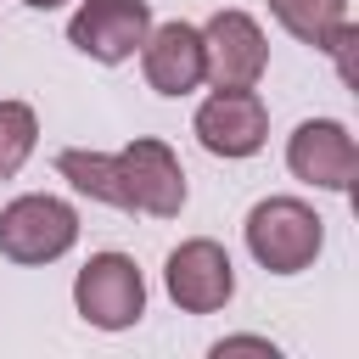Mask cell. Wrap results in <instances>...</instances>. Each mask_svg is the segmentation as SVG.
<instances>
[{
    "label": "cell",
    "mask_w": 359,
    "mask_h": 359,
    "mask_svg": "<svg viewBox=\"0 0 359 359\" xmlns=\"http://www.w3.org/2000/svg\"><path fill=\"white\" fill-rule=\"evenodd\" d=\"M241 236H247V252H252L258 269L303 275L325 247V219L303 196H264V202H252Z\"/></svg>",
    "instance_id": "obj_1"
},
{
    "label": "cell",
    "mask_w": 359,
    "mask_h": 359,
    "mask_svg": "<svg viewBox=\"0 0 359 359\" xmlns=\"http://www.w3.org/2000/svg\"><path fill=\"white\" fill-rule=\"evenodd\" d=\"M73 241H79V213L50 191H28L0 208V258L11 264H28V269L56 264L62 252H73Z\"/></svg>",
    "instance_id": "obj_2"
},
{
    "label": "cell",
    "mask_w": 359,
    "mask_h": 359,
    "mask_svg": "<svg viewBox=\"0 0 359 359\" xmlns=\"http://www.w3.org/2000/svg\"><path fill=\"white\" fill-rule=\"evenodd\" d=\"M73 309L95 331H129L146 314V280L129 252H90V264L73 275Z\"/></svg>",
    "instance_id": "obj_3"
},
{
    "label": "cell",
    "mask_w": 359,
    "mask_h": 359,
    "mask_svg": "<svg viewBox=\"0 0 359 359\" xmlns=\"http://www.w3.org/2000/svg\"><path fill=\"white\" fill-rule=\"evenodd\" d=\"M202 62H208V84L213 90H252L269 67V39L258 28L252 11H213L202 22Z\"/></svg>",
    "instance_id": "obj_4"
},
{
    "label": "cell",
    "mask_w": 359,
    "mask_h": 359,
    "mask_svg": "<svg viewBox=\"0 0 359 359\" xmlns=\"http://www.w3.org/2000/svg\"><path fill=\"white\" fill-rule=\"evenodd\" d=\"M151 34V6L146 0H79L67 17V45L101 67L129 62Z\"/></svg>",
    "instance_id": "obj_5"
},
{
    "label": "cell",
    "mask_w": 359,
    "mask_h": 359,
    "mask_svg": "<svg viewBox=\"0 0 359 359\" xmlns=\"http://www.w3.org/2000/svg\"><path fill=\"white\" fill-rule=\"evenodd\" d=\"M163 286L174 297V309L185 314H219L236 297V264L213 236H191L168 252L163 264Z\"/></svg>",
    "instance_id": "obj_6"
},
{
    "label": "cell",
    "mask_w": 359,
    "mask_h": 359,
    "mask_svg": "<svg viewBox=\"0 0 359 359\" xmlns=\"http://www.w3.org/2000/svg\"><path fill=\"white\" fill-rule=\"evenodd\" d=\"M196 140H202V151H213V157H252V151H264V140H269V107L258 101V90H213L202 107H196Z\"/></svg>",
    "instance_id": "obj_7"
},
{
    "label": "cell",
    "mask_w": 359,
    "mask_h": 359,
    "mask_svg": "<svg viewBox=\"0 0 359 359\" xmlns=\"http://www.w3.org/2000/svg\"><path fill=\"white\" fill-rule=\"evenodd\" d=\"M118 168H123L129 213L180 219V208H185V168H180V157H174L163 140H151V135H135V140L118 151Z\"/></svg>",
    "instance_id": "obj_8"
},
{
    "label": "cell",
    "mask_w": 359,
    "mask_h": 359,
    "mask_svg": "<svg viewBox=\"0 0 359 359\" xmlns=\"http://www.w3.org/2000/svg\"><path fill=\"white\" fill-rule=\"evenodd\" d=\"M286 168H292V180H303V185L348 191L353 174H359V146H353L348 123H337V118H309V123H297L292 140H286Z\"/></svg>",
    "instance_id": "obj_9"
},
{
    "label": "cell",
    "mask_w": 359,
    "mask_h": 359,
    "mask_svg": "<svg viewBox=\"0 0 359 359\" xmlns=\"http://www.w3.org/2000/svg\"><path fill=\"white\" fill-rule=\"evenodd\" d=\"M140 73L157 95H191L202 79H208V62H202V28L191 22H151L146 45H140Z\"/></svg>",
    "instance_id": "obj_10"
},
{
    "label": "cell",
    "mask_w": 359,
    "mask_h": 359,
    "mask_svg": "<svg viewBox=\"0 0 359 359\" xmlns=\"http://www.w3.org/2000/svg\"><path fill=\"white\" fill-rule=\"evenodd\" d=\"M56 174L79 191V196H90V202H101V208H118V213H129V191H123V168H118V151L107 157V151H84V146H67L62 157H56Z\"/></svg>",
    "instance_id": "obj_11"
},
{
    "label": "cell",
    "mask_w": 359,
    "mask_h": 359,
    "mask_svg": "<svg viewBox=\"0 0 359 359\" xmlns=\"http://www.w3.org/2000/svg\"><path fill=\"white\" fill-rule=\"evenodd\" d=\"M269 11L309 50H331V39L348 28V0H269Z\"/></svg>",
    "instance_id": "obj_12"
},
{
    "label": "cell",
    "mask_w": 359,
    "mask_h": 359,
    "mask_svg": "<svg viewBox=\"0 0 359 359\" xmlns=\"http://www.w3.org/2000/svg\"><path fill=\"white\" fill-rule=\"evenodd\" d=\"M39 146V112L28 101H0V180H11Z\"/></svg>",
    "instance_id": "obj_13"
},
{
    "label": "cell",
    "mask_w": 359,
    "mask_h": 359,
    "mask_svg": "<svg viewBox=\"0 0 359 359\" xmlns=\"http://www.w3.org/2000/svg\"><path fill=\"white\" fill-rule=\"evenodd\" d=\"M230 348H258V353H275V342H269V337H224L213 353H230Z\"/></svg>",
    "instance_id": "obj_14"
},
{
    "label": "cell",
    "mask_w": 359,
    "mask_h": 359,
    "mask_svg": "<svg viewBox=\"0 0 359 359\" xmlns=\"http://www.w3.org/2000/svg\"><path fill=\"white\" fill-rule=\"evenodd\" d=\"M22 6H34V11H56L62 0H22Z\"/></svg>",
    "instance_id": "obj_15"
}]
</instances>
